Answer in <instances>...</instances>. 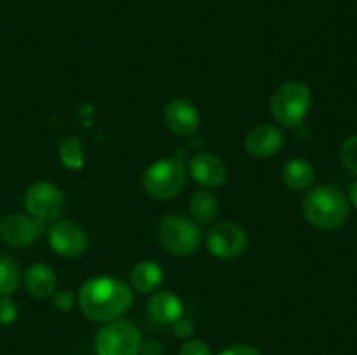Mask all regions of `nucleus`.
Here are the masks:
<instances>
[{
	"label": "nucleus",
	"mask_w": 357,
	"mask_h": 355,
	"mask_svg": "<svg viewBox=\"0 0 357 355\" xmlns=\"http://www.w3.org/2000/svg\"><path fill=\"white\" fill-rule=\"evenodd\" d=\"M132 299V289L114 277L89 278L84 282L77 294V303L82 313L94 322L117 320L131 308Z\"/></svg>",
	"instance_id": "nucleus-1"
},
{
	"label": "nucleus",
	"mask_w": 357,
	"mask_h": 355,
	"mask_svg": "<svg viewBox=\"0 0 357 355\" xmlns=\"http://www.w3.org/2000/svg\"><path fill=\"white\" fill-rule=\"evenodd\" d=\"M303 216L319 230H335L349 218V202L335 187H316L303 197Z\"/></svg>",
	"instance_id": "nucleus-2"
},
{
	"label": "nucleus",
	"mask_w": 357,
	"mask_h": 355,
	"mask_svg": "<svg viewBox=\"0 0 357 355\" xmlns=\"http://www.w3.org/2000/svg\"><path fill=\"white\" fill-rule=\"evenodd\" d=\"M312 106V93L302 80H288L271 97V115L282 127H296L305 120Z\"/></svg>",
	"instance_id": "nucleus-3"
},
{
	"label": "nucleus",
	"mask_w": 357,
	"mask_h": 355,
	"mask_svg": "<svg viewBox=\"0 0 357 355\" xmlns=\"http://www.w3.org/2000/svg\"><path fill=\"white\" fill-rule=\"evenodd\" d=\"M157 237L164 249L174 256H188L201 246V225L185 214H167L160 219L157 226Z\"/></svg>",
	"instance_id": "nucleus-4"
},
{
	"label": "nucleus",
	"mask_w": 357,
	"mask_h": 355,
	"mask_svg": "<svg viewBox=\"0 0 357 355\" xmlns=\"http://www.w3.org/2000/svg\"><path fill=\"white\" fill-rule=\"evenodd\" d=\"M187 183V171L178 159H160L153 162L143 176V188L157 200L174 198Z\"/></svg>",
	"instance_id": "nucleus-5"
},
{
	"label": "nucleus",
	"mask_w": 357,
	"mask_h": 355,
	"mask_svg": "<svg viewBox=\"0 0 357 355\" xmlns=\"http://www.w3.org/2000/svg\"><path fill=\"white\" fill-rule=\"evenodd\" d=\"M142 334L128 320H110L94 338L96 355H139Z\"/></svg>",
	"instance_id": "nucleus-6"
},
{
	"label": "nucleus",
	"mask_w": 357,
	"mask_h": 355,
	"mask_svg": "<svg viewBox=\"0 0 357 355\" xmlns=\"http://www.w3.org/2000/svg\"><path fill=\"white\" fill-rule=\"evenodd\" d=\"M24 205L31 218L40 221H56L65 209V195L49 181H37L24 194Z\"/></svg>",
	"instance_id": "nucleus-7"
},
{
	"label": "nucleus",
	"mask_w": 357,
	"mask_h": 355,
	"mask_svg": "<svg viewBox=\"0 0 357 355\" xmlns=\"http://www.w3.org/2000/svg\"><path fill=\"white\" fill-rule=\"evenodd\" d=\"M206 247L218 260H234L248 247V233L232 221H220L206 235Z\"/></svg>",
	"instance_id": "nucleus-8"
},
{
	"label": "nucleus",
	"mask_w": 357,
	"mask_h": 355,
	"mask_svg": "<svg viewBox=\"0 0 357 355\" xmlns=\"http://www.w3.org/2000/svg\"><path fill=\"white\" fill-rule=\"evenodd\" d=\"M47 240L51 249L65 258L80 256L86 253L89 244L86 230L70 219H58L52 223L51 228L47 230Z\"/></svg>",
	"instance_id": "nucleus-9"
},
{
	"label": "nucleus",
	"mask_w": 357,
	"mask_h": 355,
	"mask_svg": "<svg viewBox=\"0 0 357 355\" xmlns=\"http://www.w3.org/2000/svg\"><path fill=\"white\" fill-rule=\"evenodd\" d=\"M164 122L174 134L192 138L201 127V113L192 101L174 97L164 108Z\"/></svg>",
	"instance_id": "nucleus-10"
},
{
	"label": "nucleus",
	"mask_w": 357,
	"mask_h": 355,
	"mask_svg": "<svg viewBox=\"0 0 357 355\" xmlns=\"http://www.w3.org/2000/svg\"><path fill=\"white\" fill-rule=\"evenodd\" d=\"M44 221L24 214H7L0 221V239L14 247H26L40 237Z\"/></svg>",
	"instance_id": "nucleus-11"
},
{
	"label": "nucleus",
	"mask_w": 357,
	"mask_h": 355,
	"mask_svg": "<svg viewBox=\"0 0 357 355\" xmlns=\"http://www.w3.org/2000/svg\"><path fill=\"white\" fill-rule=\"evenodd\" d=\"M284 146V134L274 124H258L248 131L244 138V148L250 155L265 159L279 153Z\"/></svg>",
	"instance_id": "nucleus-12"
},
{
	"label": "nucleus",
	"mask_w": 357,
	"mask_h": 355,
	"mask_svg": "<svg viewBox=\"0 0 357 355\" xmlns=\"http://www.w3.org/2000/svg\"><path fill=\"white\" fill-rule=\"evenodd\" d=\"M188 171L199 184L206 188L222 187L227 180V167L218 155L199 152L188 162Z\"/></svg>",
	"instance_id": "nucleus-13"
},
{
	"label": "nucleus",
	"mask_w": 357,
	"mask_h": 355,
	"mask_svg": "<svg viewBox=\"0 0 357 355\" xmlns=\"http://www.w3.org/2000/svg\"><path fill=\"white\" fill-rule=\"evenodd\" d=\"M146 312L155 322L173 324L183 315V303L174 292L157 291L146 303Z\"/></svg>",
	"instance_id": "nucleus-14"
},
{
	"label": "nucleus",
	"mask_w": 357,
	"mask_h": 355,
	"mask_svg": "<svg viewBox=\"0 0 357 355\" xmlns=\"http://www.w3.org/2000/svg\"><path fill=\"white\" fill-rule=\"evenodd\" d=\"M164 281V270L157 261L143 260L131 270V289L136 292H153Z\"/></svg>",
	"instance_id": "nucleus-15"
},
{
	"label": "nucleus",
	"mask_w": 357,
	"mask_h": 355,
	"mask_svg": "<svg viewBox=\"0 0 357 355\" xmlns=\"http://www.w3.org/2000/svg\"><path fill=\"white\" fill-rule=\"evenodd\" d=\"M24 285L35 298H49L56 291L54 270L45 263H33L24 274Z\"/></svg>",
	"instance_id": "nucleus-16"
},
{
	"label": "nucleus",
	"mask_w": 357,
	"mask_h": 355,
	"mask_svg": "<svg viewBox=\"0 0 357 355\" xmlns=\"http://www.w3.org/2000/svg\"><path fill=\"white\" fill-rule=\"evenodd\" d=\"M316 180V171L312 164L305 159H291L282 167V181L295 191H305L312 187Z\"/></svg>",
	"instance_id": "nucleus-17"
},
{
	"label": "nucleus",
	"mask_w": 357,
	"mask_h": 355,
	"mask_svg": "<svg viewBox=\"0 0 357 355\" xmlns=\"http://www.w3.org/2000/svg\"><path fill=\"white\" fill-rule=\"evenodd\" d=\"M190 214L197 225H208L218 214V198L208 190H199L190 198Z\"/></svg>",
	"instance_id": "nucleus-18"
},
{
	"label": "nucleus",
	"mask_w": 357,
	"mask_h": 355,
	"mask_svg": "<svg viewBox=\"0 0 357 355\" xmlns=\"http://www.w3.org/2000/svg\"><path fill=\"white\" fill-rule=\"evenodd\" d=\"M21 281V270L7 254H0V296H10Z\"/></svg>",
	"instance_id": "nucleus-19"
},
{
	"label": "nucleus",
	"mask_w": 357,
	"mask_h": 355,
	"mask_svg": "<svg viewBox=\"0 0 357 355\" xmlns=\"http://www.w3.org/2000/svg\"><path fill=\"white\" fill-rule=\"evenodd\" d=\"M59 159L68 169H80L84 166V146L77 136H66L59 143Z\"/></svg>",
	"instance_id": "nucleus-20"
},
{
	"label": "nucleus",
	"mask_w": 357,
	"mask_h": 355,
	"mask_svg": "<svg viewBox=\"0 0 357 355\" xmlns=\"http://www.w3.org/2000/svg\"><path fill=\"white\" fill-rule=\"evenodd\" d=\"M340 159L342 162H344V166L357 176V134L351 136V138L342 145Z\"/></svg>",
	"instance_id": "nucleus-21"
},
{
	"label": "nucleus",
	"mask_w": 357,
	"mask_h": 355,
	"mask_svg": "<svg viewBox=\"0 0 357 355\" xmlns=\"http://www.w3.org/2000/svg\"><path fill=\"white\" fill-rule=\"evenodd\" d=\"M17 308L9 296H0V326H10L16 322Z\"/></svg>",
	"instance_id": "nucleus-22"
},
{
	"label": "nucleus",
	"mask_w": 357,
	"mask_h": 355,
	"mask_svg": "<svg viewBox=\"0 0 357 355\" xmlns=\"http://www.w3.org/2000/svg\"><path fill=\"white\" fill-rule=\"evenodd\" d=\"M180 355H211V350H209V347L204 341L188 338V340H185V343L181 345Z\"/></svg>",
	"instance_id": "nucleus-23"
},
{
	"label": "nucleus",
	"mask_w": 357,
	"mask_h": 355,
	"mask_svg": "<svg viewBox=\"0 0 357 355\" xmlns=\"http://www.w3.org/2000/svg\"><path fill=\"white\" fill-rule=\"evenodd\" d=\"M52 299H54L56 308L61 310V312H70L77 303L75 296H73L70 291H54Z\"/></svg>",
	"instance_id": "nucleus-24"
},
{
	"label": "nucleus",
	"mask_w": 357,
	"mask_h": 355,
	"mask_svg": "<svg viewBox=\"0 0 357 355\" xmlns=\"http://www.w3.org/2000/svg\"><path fill=\"white\" fill-rule=\"evenodd\" d=\"M194 322L183 315H181L176 322H173V333L176 334L178 338H181V340H188V338L194 334Z\"/></svg>",
	"instance_id": "nucleus-25"
},
{
	"label": "nucleus",
	"mask_w": 357,
	"mask_h": 355,
	"mask_svg": "<svg viewBox=\"0 0 357 355\" xmlns=\"http://www.w3.org/2000/svg\"><path fill=\"white\" fill-rule=\"evenodd\" d=\"M218 355H261L260 350L251 345H234V347L225 348Z\"/></svg>",
	"instance_id": "nucleus-26"
},
{
	"label": "nucleus",
	"mask_w": 357,
	"mask_h": 355,
	"mask_svg": "<svg viewBox=\"0 0 357 355\" xmlns=\"http://www.w3.org/2000/svg\"><path fill=\"white\" fill-rule=\"evenodd\" d=\"M162 345L157 340L142 341V348H139V354L142 355H162Z\"/></svg>",
	"instance_id": "nucleus-27"
},
{
	"label": "nucleus",
	"mask_w": 357,
	"mask_h": 355,
	"mask_svg": "<svg viewBox=\"0 0 357 355\" xmlns=\"http://www.w3.org/2000/svg\"><path fill=\"white\" fill-rule=\"evenodd\" d=\"M349 200L357 209V180L349 187Z\"/></svg>",
	"instance_id": "nucleus-28"
}]
</instances>
